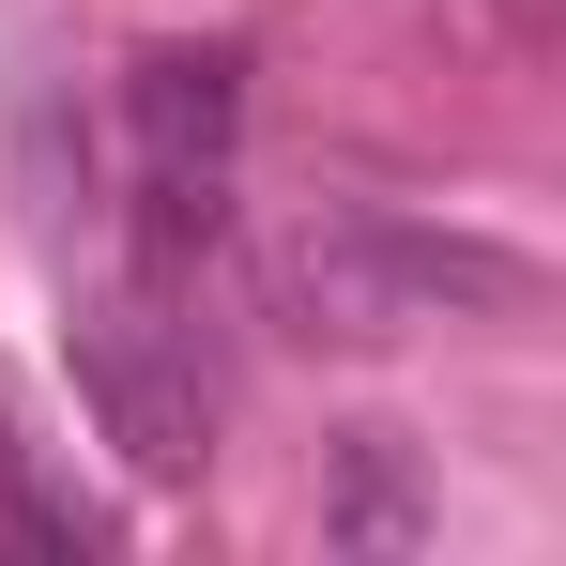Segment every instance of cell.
Listing matches in <instances>:
<instances>
[{"label":"cell","mask_w":566,"mask_h":566,"mask_svg":"<svg viewBox=\"0 0 566 566\" xmlns=\"http://www.w3.org/2000/svg\"><path fill=\"white\" fill-rule=\"evenodd\" d=\"M291 337H429V322H521L536 261L490 230H413V214H306L261 261Z\"/></svg>","instance_id":"1"},{"label":"cell","mask_w":566,"mask_h":566,"mask_svg":"<svg viewBox=\"0 0 566 566\" xmlns=\"http://www.w3.org/2000/svg\"><path fill=\"white\" fill-rule=\"evenodd\" d=\"M77 398H93V429L154 474V490H185V474L214 460V398H199V368L154 337V322H138V306L77 322Z\"/></svg>","instance_id":"2"},{"label":"cell","mask_w":566,"mask_h":566,"mask_svg":"<svg viewBox=\"0 0 566 566\" xmlns=\"http://www.w3.org/2000/svg\"><path fill=\"white\" fill-rule=\"evenodd\" d=\"M123 138H138V169H230V138H245V46H138Z\"/></svg>","instance_id":"3"},{"label":"cell","mask_w":566,"mask_h":566,"mask_svg":"<svg viewBox=\"0 0 566 566\" xmlns=\"http://www.w3.org/2000/svg\"><path fill=\"white\" fill-rule=\"evenodd\" d=\"M322 536H337V552H413V536H429V490H413V460H398V429H353V444H337Z\"/></svg>","instance_id":"4"},{"label":"cell","mask_w":566,"mask_h":566,"mask_svg":"<svg viewBox=\"0 0 566 566\" xmlns=\"http://www.w3.org/2000/svg\"><path fill=\"white\" fill-rule=\"evenodd\" d=\"M230 245V169H138V276H185Z\"/></svg>","instance_id":"5"},{"label":"cell","mask_w":566,"mask_h":566,"mask_svg":"<svg viewBox=\"0 0 566 566\" xmlns=\"http://www.w3.org/2000/svg\"><path fill=\"white\" fill-rule=\"evenodd\" d=\"M0 552H31V566H93L107 552V521L77 505V490H46L15 429H0Z\"/></svg>","instance_id":"6"}]
</instances>
